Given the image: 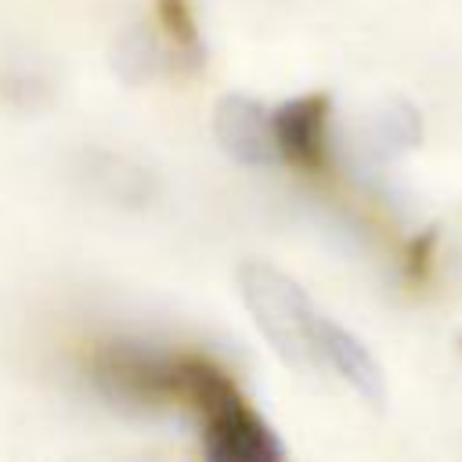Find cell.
<instances>
[{
	"mask_svg": "<svg viewBox=\"0 0 462 462\" xmlns=\"http://www.w3.org/2000/svg\"><path fill=\"white\" fill-rule=\"evenodd\" d=\"M202 451L209 462H278L285 444L238 393L202 415Z\"/></svg>",
	"mask_w": 462,
	"mask_h": 462,
	"instance_id": "2",
	"label": "cell"
},
{
	"mask_svg": "<svg viewBox=\"0 0 462 462\" xmlns=\"http://www.w3.org/2000/svg\"><path fill=\"white\" fill-rule=\"evenodd\" d=\"M238 292L271 350L296 372H314L318 361V310L303 285L285 271L249 260L238 267Z\"/></svg>",
	"mask_w": 462,
	"mask_h": 462,
	"instance_id": "1",
	"label": "cell"
},
{
	"mask_svg": "<svg viewBox=\"0 0 462 462\" xmlns=\"http://www.w3.org/2000/svg\"><path fill=\"white\" fill-rule=\"evenodd\" d=\"M116 72L123 76V83H148L159 72H166L173 61L170 47L148 29V25H130L119 43H116V58H112Z\"/></svg>",
	"mask_w": 462,
	"mask_h": 462,
	"instance_id": "7",
	"label": "cell"
},
{
	"mask_svg": "<svg viewBox=\"0 0 462 462\" xmlns=\"http://www.w3.org/2000/svg\"><path fill=\"white\" fill-rule=\"evenodd\" d=\"M318 361L325 368H332L361 401H368L372 408L386 404V375L379 368V361L372 357V350L339 321L332 318H318Z\"/></svg>",
	"mask_w": 462,
	"mask_h": 462,
	"instance_id": "5",
	"label": "cell"
},
{
	"mask_svg": "<svg viewBox=\"0 0 462 462\" xmlns=\"http://www.w3.org/2000/svg\"><path fill=\"white\" fill-rule=\"evenodd\" d=\"M419 141H422V119H419L415 105H408L401 97L383 101L361 130V152L372 162H390V159L411 152Z\"/></svg>",
	"mask_w": 462,
	"mask_h": 462,
	"instance_id": "6",
	"label": "cell"
},
{
	"mask_svg": "<svg viewBox=\"0 0 462 462\" xmlns=\"http://www.w3.org/2000/svg\"><path fill=\"white\" fill-rule=\"evenodd\" d=\"M328 108H332V97L325 90H314V94H300L278 108H271L274 116V137H278V148H282V162H292V166H307V170H318L325 162V126H328Z\"/></svg>",
	"mask_w": 462,
	"mask_h": 462,
	"instance_id": "4",
	"label": "cell"
},
{
	"mask_svg": "<svg viewBox=\"0 0 462 462\" xmlns=\"http://www.w3.org/2000/svg\"><path fill=\"white\" fill-rule=\"evenodd\" d=\"M155 14L170 36L173 61H184V69H202L206 65V43H202V32L195 25L188 0H155Z\"/></svg>",
	"mask_w": 462,
	"mask_h": 462,
	"instance_id": "8",
	"label": "cell"
},
{
	"mask_svg": "<svg viewBox=\"0 0 462 462\" xmlns=\"http://www.w3.org/2000/svg\"><path fill=\"white\" fill-rule=\"evenodd\" d=\"M213 134L220 148L242 166H278L282 148L274 137V116L249 94H224L213 108Z\"/></svg>",
	"mask_w": 462,
	"mask_h": 462,
	"instance_id": "3",
	"label": "cell"
}]
</instances>
